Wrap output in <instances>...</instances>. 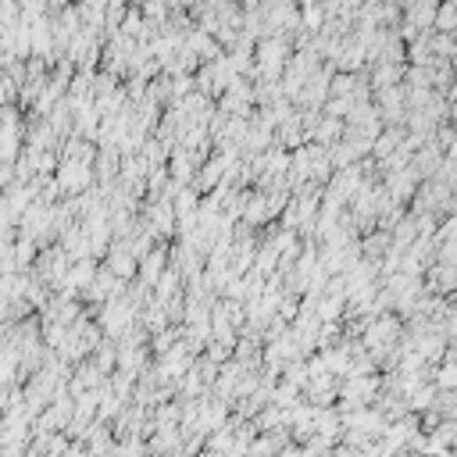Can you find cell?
<instances>
[{"label": "cell", "instance_id": "6da1fadb", "mask_svg": "<svg viewBox=\"0 0 457 457\" xmlns=\"http://www.w3.org/2000/svg\"><path fill=\"white\" fill-rule=\"evenodd\" d=\"M86 182H89L86 161H82V164H68L65 171H57V190H82Z\"/></svg>", "mask_w": 457, "mask_h": 457}, {"label": "cell", "instance_id": "7a4b0ae2", "mask_svg": "<svg viewBox=\"0 0 457 457\" xmlns=\"http://www.w3.org/2000/svg\"><path fill=\"white\" fill-rule=\"evenodd\" d=\"M439 386H443V390L453 386V364H443V369H439Z\"/></svg>", "mask_w": 457, "mask_h": 457}]
</instances>
